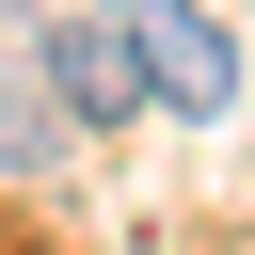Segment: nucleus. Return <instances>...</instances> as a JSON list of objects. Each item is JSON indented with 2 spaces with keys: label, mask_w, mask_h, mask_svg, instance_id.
<instances>
[{
  "label": "nucleus",
  "mask_w": 255,
  "mask_h": 255,
  "mask_svg": "<svg viewBox=\"0 0 255 255\" xmlns=\"http://www.w3.org/2000/svg\"><path fill=\"white\" fill-rule=\"evenodd\" d=\"M128 32H143V96H159V112H223V96H239V32H223L207 0H143Z\"/></svg>",
  "instance_id": "obj_1"
},
{
  "label": "nucleus",
  "mask_w": 255,
  "mask_h": 255,
  "mask_svg": "<svg viewBox=\"0 0 255 255\" xmlns=\"http://www.w3.org/2000/svg\"><path fill=\"white\" fill-rule=\"evenodd\" d=\"M48 96H64L80 128L159 112V96H143V32H128V16H64V32H48Z\"/></svg>",
  "instance_id": "obj_2"
}]
</instances>
